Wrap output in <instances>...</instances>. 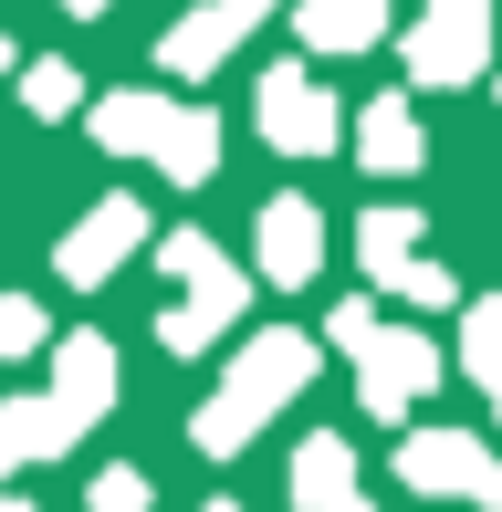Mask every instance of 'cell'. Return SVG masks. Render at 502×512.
I'll return each mask as SVG.
<instances>
[{
    "label": "cell",
    "instance_id": "15",
    "mask_svg": "<svg viewBox=\"0 0 502 512\" xmlns=\"http://www.w3.org/2000/svg\"><path fill=\"white\" fill-rule=\"evenodd\" d=\"M419 209H367V220H356V262H367V283H398L408 262H419Z\"/></svg>",
    "mask_w": 502,
    "mask_h": 512
},
{
    "label": "cell",
    "instance_id": "24",
    "mask_svg": "<svg viewBox=\"0 0 502 512\" xmlns=\"http://www.w3.org/2000/svg\"><path fill=\"white\" fill-rule=\"evenodd\" d=\"M199 512H241V502H199Z\"/></svg>",
    "mask_w": 502,
    "mask_h": 512
},
{
    "label": "cell",
    "instance_id": "3",
    "mask_svg": "<svg viewBox=\"0 0 502 512\" xmlns=\"http://www.w3.org/2000/svg\"><path fill=\"white\" fill-rule=\"evenodd\" d=\"M157 251H168V272L189 283V304H168V314H157V345H168V356H210V345H220V324L251 304V272L210 241V230H168Z\"/></svg>",
    "mask_w": 502,
    "mask_h": 512
},
{
    "label": "cell",
    "instance_id": "17",
    "mask_svg": "<svg viewBox=\"0 0 502 512\" xmlns=\"http://www.w3.org/2000/svg\"><path fill=\"white\" fill-rule=\"evenodd\" d=\"M461 366L502 398V293H492V304H461Z\"/></svg>",
    "mask_w": 502,
    "mask_h": 512
},
{
    "label": "cell",
    "instance_id": "9",
    "mask_svg": "<svg viewBox=\"0 0 502 512\" xmlns=\"http://www.w3.org/2000/svg\"><path fill=\"white\" fill-rule=\"evenodd\" d=\"M272 11H283V0H199L189 21H168L157 74H220V63H231V42H251Z\"/></svg>",
    "mask_w": 502,
    "mask_h": 512
},
{
    "label": "cell",
    "instance_id": "16",
    "mask_svg": "<svg viewBox=\"0 0 502 512\" xmlns=\"http://www.w3.org/2000/svg\"><path fill=\"white\" fill-rule=\"evenodd\" d=\"M53 450H74V418L53 398H11L0 408V460H53Z\"/></svg>",
    "mask_w": 502,
    "mask_h": 512
},
{
    "label": "cell",
    "instance_id": "20",
    "mask_svg": "<svg viewBox=\"0 0 502 512\" xmlns=\"http://www.w3.org/2000/svg\"><path fill=\"white\" fill-rule=\"evenodd\" d=\"M32 345H42V304L0 293V356H32Z\"/></svg>",
    "mask_w": 502,
    "mask_h": 512
},
{
    "label": "cell",
    "instance_id": "26",
    "mask_svg": "<svg viewBox=\"0 0 502 512\" xmlns=\"http://www.w3.org/2000/svg\"><path fill=\"white\" fill-rule=\"evenodd\" d=\"M0 512H32V502H0Z\"/></svg>",
    "mask_w": 502,
    "mask_h": 512
},
{
    "label": "cell",
    "instance_id": "8",
    "mask_svg": "<svg viewBox=\"0 0 502 512\" xmlns=\"http://www.w3.org/2000/svg\"><path fill=\"white\" fill-rule=\"evenodd\" d=\"M251 272H262L272 293H304L314 272H325V209H314L304 189L262 199V220H251Z\"/></svg>",
    "mask_w": 502,
    "mask_h": 512
},
{
    "label": "cell",
    "instance_id": "11",
    "mask_svg": "<svg viewBox=\"0 0 502 512\" xmlns=\"http://www.w3.org/2000/svg\"><path fill=\"white\" fill-rule=\"evenodd\" d=\"M53 408L74 418V429H95V418L116 408V345L105 335H63L53 345Z\"/></svg>",
    "mask_w": 502,
    "mask_h": 512
},
{
    "label": "cell",
    "instance_id": "23",
    "mask_svg": "<svg viewBox=\"0 0 502 512\" xmlns=\"http://www.w3.org/2000/svg\"><path fill=\"white\" fill-rule=\"evenodd\" d=\"M63 11H84V21H95V11H116V0H63Z\"/></svg>",
    "mask_w": 502,
    "mask_h": 512
},
{
    "label": "cell",
    "instance_id": "12",
    "mask_svg": "<svg viewBox=\"0 0 502 512\" xmlns=\"http://www.w3.org/2000/svg\"><path fill=\"white\" fill-rule=\"evenodd\" d=\"M419 157H429V136H419V105H408V95H377L367 115H356V168L419 178Z\"/></svg>",
    "mask_w": 502,
    "mask_h": 512
},
{
    "label": "cell",
    "instance_id": "2",
    "mask_svg": "<svg viewBox=\"0 0 502 512\" xmlns=\"http://www.w3.org/2000/svg\"><path fill=\"white\" fill-rule=\"evenodd\" d=\"M95 147L105 157H147L178 189H199L220 168V115L210 105H168V95H105L95 105Z\"/></svg>",
    "mask_w": 502,
    "mask_h": 512
},
{
    "label": "cell",
    "instance_id": "19",
    "mask_svg": "<svg viewBox=\"0 0 502 512\" xmlns=\"http://www.w3.org/2000/svg\"><path fill=\"white\" fill-rule=\"evenodd\" d=\"M387 293H408V304H419V314H461V283H450V272L429 262V251H419V262H408V272H398V283H387Z\"/></svg>",
    "mask_w": 502,
    "mask_h": 512
},
{
    "label": "cell",
    "instance_id": "14",
    "mask_svg": "<svg viewBox=\"0 0 502 512\" xmlns=\"http://www.w3.org/2000/svg\"><path fill=\"white\" fill-rule=\"evenodd\" d=\"M293 502H304V512H335V502H356V439L314 429L304 450H293Z\"/></svg>",
    "mask_w": 502,
    "mask_h": 512
},
{
    "label": "cell",
    "instance_id": "6",
    "mask_svg": "<svg viewBox=\"0 0 502 512\" xmlns=\"http://www.w3.org/2000/svg\"><path fill=\"white\" fill-rule=\"evenodd\" d=\"M440 387V345L419 335V324H377L367 345H356V408L387 418V429H408V408Z\"/></svg>",
    "mask_w": 502,
    "mask_h": 512
},
{
    "label": "cell",
    "instance_id": "7",
    "mask_svg": "<svg viewBox=\"0 0 502 512\" xmlns=\"http://www.w3.org/2000/svg\"><path fill=\"white\" fill-rule=\"evenodd\" d=\"M251 126H262L283 157H335V126H346V115H335L314 63H272V74L251 84Z\"/></svg>",
    "mask_w": 502,
    "mask_h": 512
},
{
    "label": "cell",
    "instance_id": "1",
    "mask_svg": "<svg viewBox=\"0 0 502 512\" xmlns=\"http://www.w3.org/2000/svg\"><path fill=\"white\" fill-rule=\"evenodd\" d=\"M314 356H325L314 335H293V324H262V335H251L241 356L220 366V387H210V408L189 418V439H199L210 460H241L251 439L272 429V408H293V398L314 387Z\"/></svg>",
    "mask_w": 502,
    "mask_h": 512
},
{
    "label": "cell",
    "instance_id": "4",
    "mask_svg": "<svg viewBox=\"0 0 502 512\" xmlns=\"http://www.w3.org/2000/svg\"><path fill=\"white\" fill-rule=\"evenodd\" d=\"M398 481L440 502H482L502 512V450H482L471 429H398Z\"/></svg>",
    "mask_w": 502,
    "mask_h": 512
},
{
    "label": "cell",
    "instance_id": "21",
    "mask_svg": "<svg viewBox=\"0 0 502 512\" xmlns=\"http://www.w3.org/2000/svg\"><path fill=\"white\" fill-rule=\"evenodd\" d=\"M325 335H335V345H346V356H356V345L377 335V293H346V304H335V324H325Z\"/></svg>",
    "mask_w": 502,
    "mask_h": 512
},
{
    "label": "cell",
    "instance_id": "10",
    "mask_svg": "<svg viewBox=\"0 0 502 512\" xmlns=\"http://www.w3.org/2000/svg\"><path fill=\"white\" fill-rule=\"evenodd\" d=\"M136 241H147V209H136V199H95L53 262H63V283H84V293H95L105 272H126V251H136Z\"/></svg>",
    "mask_w": 502,
    "mask_h": 512
},
{
    "label": "cell",
    "instance_id": "27",
    "mask_svg": "<svg viewBox=\"0 0 502 512\" xmlns=\"http://www.w3.org/2000/svg\"><path fill=\"white\" fill-rule=\"evenodd\" d=\"M0 471H11V460H0Z\"/></svg>",
    "mask_w": 502,
    "mask_h": 512
},
{
    "label": "cell",
    "instance_id": "25",
    "mask_svg": "<svg viewBox=\"0 0 502 512\" xmlns=\"http://www.w3.org/2000/svg\"><path fill=\"white\" fill-rule=\"evenodd\" d=\"M0 74H11V42H0Z\"/></svg>",
    "mask_w": 502,
    "mask_h": 512
},
{
    "label": "cell",
    "instance_id": "18",
    "mask_svg": "<svg viewBox=\"0 0 502 512\" xmlns=\"http://www.w3.org/2000/svg\"><path fill=\"white\" fill-rule=\"evenodd\" d=\"M21 105H32V115H74L84 74H74V63H32V74H21Z\"/></svg>",
    "mask_w": 502,
    "mask_h": 512
},
{
    "label": "cell",
    "instance_id": "5",
    "mask_svg": "<svg viewBox=\"0 0 502 512\" xmlns=\"http://www.w3.org/2000/svg\"><path fill=\"white\" fill-rule=\"evenodd\" d=\"M408 84H471L492 74V0H419V32L398 42Z\"/></svg>",
    "mask_w": 502,
    "mask_h": 512
},
{
    "label": "cell",
    "instance_id": "13",
    "mask_svg": "<svg viewBox=\"0 0 502 512\" xmlns=\"http://www.w3.org/2000/svg\"><path fill=\"white\" fill-rule=\"evenodd\" d=\"M387 11H398V0H293V21H304L314 53H377Z\"/></svg>",
    "mask_w": 502,
    "mask_h": 512
},
{
    "label": "cell",
    "instance_id": "22",
    "mask_svg": "<svg viewBox=\"0 0 502 512\" xmlns=\"http://www.w3.org/2000/svg\"><path fill=\"white\" fill-rule=\"evenodd\" d=\"M95 512H147V471H105L95 481Z\"/></svg>",
    "mask_w": 502,
    "mask_h": 512
}]
</instances>
